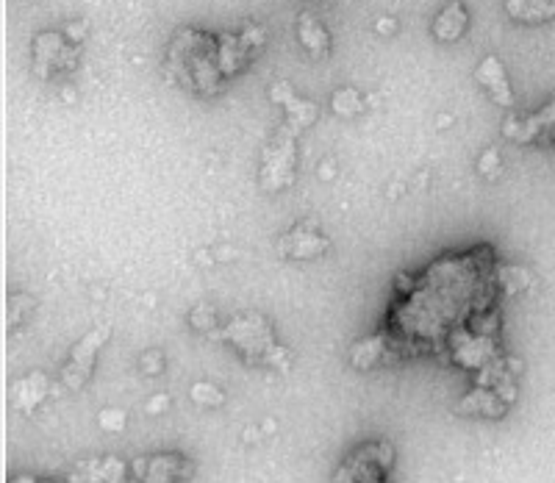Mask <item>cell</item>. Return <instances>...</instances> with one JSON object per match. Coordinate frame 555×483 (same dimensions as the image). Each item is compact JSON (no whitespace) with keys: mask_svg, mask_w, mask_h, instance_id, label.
Segmentation results:
<instances>
[{"mask_svg":"<svg viewBox=\"0 0 555 483\" xmlns=\"http://www.w3.org/2000/svg\"><path fill=\"white\" fill-rule=\"evenodd\" d=\"M497 259L492 245H478L467 253H447L417 275L414 292L386 314L389 334L411 350V356L428 353L472 317L494 309L500 292Z\"/></svg>","mask_w":555,"mask_h":483,"instance_id":"obj_1","label":"cell"},{"mask_svg":"<svg viewBox=\"0 0 555 483\" xmlns=\"http://www.w3.org/2000/svg\"><path fill=\"white\" fill-rule=\"evenodd\" d=\"M167 73L178 87L195 92L200 98H211L222 92L228 81L220 62V37L200 28H178L167 45Z\"/></svg>","mask_w":555,"mask_h":483,"instance_id":"obj_2","label":"cell"},{"mask_svg":"<svg viewBox=\"0 0 555 483\" xmlns=\"http://www.w3.org/2000/svg\"><path fill=\"white\" fill-rule=\"evenodd\" d=\"M220 336L253 367L286 370L289 364V350L275 342L272 325L261 314H239L228 325H222Z\"/></svg>","mask_w":555,"mask_h":483,"instance_id":"obj_3","label":"cell"},{"mask_svg":"<svg viewBox=\"0 0 555 483\" xmlns=\"http://www.w3.org/2000/svg\"><path fill=\"white\" fill-rule=\"evenodd\" d=\"M395 467V447L386 439L361 442L333 472L331 483H389Z\"/></svg>","mask_w":555,"mask_h":483,"instance_id":"obj_4","label":"cell"},{"mask_svg":"<svg viewBox=\"0 0 555 483\" xmlns=\"http://www.w3.org/2000/svg\"><path fill=\"white\" fill-rule=\"evenodd\" d=\"M81 59V45L59 31H42L31 45V67L42 81H53L59 75L73 73Z\"/></svg>","mask_w":555,"mask_h":483,"instance_id":"obj_5","label":"cell"},{"mask_svg":"<svg viewBox=\"0 0 555 483\" xmlns=\"http://www.w3.org/2000/svg\"><path fill=\"white\" fill-rule=\"evenodd\" d=\"M297 170V131L289 125H281V131L272 137V142L261 153V186L267 192H284L292 186Z\"/></svg>","mask_w":555,"mask_h":483,"instance_id":"obj_6","label":"cell"},{"mask_svg":"<svg viewBox=\"0 0 555 483\" xmlns=\"http://www.w3.org/2000/svg\"><path fill=\"white\" fill-rule=\"evenodd\" d=\"M447 350H450V359L456 367L467 372H478L492 364V361L503 359V347H500V339L497 336H486V334H475L469 331L467 325L464 328H456L453 334L447 336Z\"/></svg>","mask_w":555,"mask_h":483,"instance_id":"obj_7","label":"cell"},{"mask_svg":"<svg viewBox=\"0 0 555 483\" xmlns=\"http://www.w3.org/2000/svg\"><path fill=\"white\" fill-rule=\"evenodd\" d=\"M195 475V461L178 450H161L131 461L134 483H186Z\"/></svg>","mask_w":555,"mask_h":483,"instance_id":"obj_8","label":"cell"},{"mask_svg":"<svg viewBox=\"0 0 555 483\" xmlns=\"http://www.w3.org/2000/svg\"><path fill=\"white\" fill-rule=\"evenodd\" d=\"M109 336L111 328L109 325H103V328L89 331L78 345H73L70 356L64 361L62 372H59V381L64 384V389L78 392V389H84V386L89 384V378H92V372H95V364H98L100 347L109 342Z\"/></svg>","mask_w":555,"mask_h":483,"instance_id":"obj_9","label":"cell"},{"mask_svg":"<svg viewBox=\"0 0 555 483\" xmlns=\"http://www.w3.org/2000/svg\"><path fill=\"white\" fill-rule=\"evenodd\" d=\"M406 359H411V350L389 331L364 336L350 347V367L358 372L381 370V367H392L397 361Z\"/></svg>","mask_w":555,"mask_h":483,"instance_id":"obj_10","label":"cell"},{"mask_svg":"<svg viewBox=\"0 0 555 483\" xmlns=\"http://www.w3.org/2000/svg\"><path fill=\"white\" fill-rule=\"evenodd\" d=\"M267 42L264 25H245L239 34H220V62L225 78H236L245 73L250 62L259 56Z\"/></svg>","mask_w":555,"mask_h":483,"instance_id":"obj_11","label":"cell"},{"mask_svg":"<svg viewBox=\"0 0 555 483\" xmlns=\"http://www.w3.org/2000/svg\"><path fill=\"white\" fill-rule=\"evenodd\" d=\"M503 134L519 145H555V100L533 114H511Z\"/></svg>","mask_w":555,"mask_h":483,"instance_id":"obj_12","label":"cell"},{"mask_svg":"<svg viewBox=\"0 0 555 483\" xmlns=\"http://www.w3.org/2000/svg\"><path fill=\"white\" fill-rule=\"evenodd\" d=\"M328 248H331L328 236L314 225H295L289 234L278 239V253L289 261H314L325 256Z\"/></svg>","mask_w":555,"mask_h":483,"instance_id":"obj_13","label":"cell"},{"mask_svg":"<svg viewBox=\"0 0 555 483\" xmlns=\"http://www.w3.org/2000/svg\"><path fill=\"white\" fill-rule=\"evenodd\" d=\"M125 478H131V461H123L120 456H100L75 464L67 483H123Z\"/></svg>","mask_w":555,"mask_h":483,"instance_id":"obj_14","label":"cell"},{"mask_svg":"<svg viewBox=\"0 0 555 483\" xmlns=\"http://www.w3.org/2000/svg\"><path fill=\"white\" fill-rule=\"evenodd\" d=\"M475 81L489 92L492 103H497L500 109H514V106H517L514 89H511V84H508L506 67H503V62H500L497 56H486V59L478 64V70H475Z\"/></svg>","mask_w":555,"mask_h":483,"instance_id":"obj_15","label":"cell"},{"mask_svg":"<svg viewBox=\"0 0 555 483\" xmlns=\"http://www.w3.org/2000/svg\"><path fill=\"white\" fill-rule=\"evenodd\" d=\"M511 409L503 397L497 395L489 386H472L467 395L461 397V403L456 406V414L461 417H483V420H500L506 417V411Z\"/></svg>","mask_w":555,"mask_h":483,"instance_id":"obj_16","label":"cell"},{"mask_svg":"<svg viewBox=\"0 0 555 483\" xmlns=\"http://www.w3.org/2000/svg\"><path fill=\"white\" fill-rule=\"evenodd\" d=\"M270 98L278 103V106H284L286 109V120L284 123L292 128V131H303V128H309L314 120H317V103H311V100L306 98H297L295 92H292V87L289 84H275L270 92Z\"/></svg>","mask_w":555,"mask_h":483,"instance_id":"obj_17","label":"cell"},{"mask_svg":"<svg viewBox=\"0 0 555 483\" xmlns=\"http://www.w3.org/2000/svg\"><path fill=\"white\" fill-rule=\"evenodd\" d=\"M469 28V12L467 6L461 0H450L444 3L439 14L433 17L431 23V34L439 42H458V39L467 34Z\"/></svg>","mask_w":555,"mask_h":483,"instance_id":"obj_18","label":"cell"},{"mask_svg":"<svg viewBox=\"0 0 555 483\" xmlns=\"http://www.w3.org/2000/svg\"><path fill=\"white\" fill-rule=\"evenodd\" d=\"M297 39H300V45L306 48V53L314 62H320V59H325L331 53V34L320 23L317 14L300 12V17H297Z\"/></svg>","mask_w":555,"mask_h":483,"instance_id":"obj_19","label":"cell"},{"mask_svg":"<svg viewBox=\"0 0 555 483\" xmlns=\"http://www.w3.org/2000/svg\"><path fill=\"white\" fill-rule=\"evenodd\" d=\"M50 392H53V384H50L48 375L31 372L14 384V409L23 411V414H34L48 400Z\"/></svg>","mask_w":555,"mask_h":483,"instance_id":"obj_20","label":"cell"},{"mask_svg":"<svg viewBox=\"0 0 555 483\" xmlns=\"http://www.w3.org/2000/svg\"><path fill=\"white\" fill-rule=\"evenodd\" d=\"M506 14L525 25H542L555 20V0H506Z\"/></svg>","mask_w":555,"mask_h":483,"instance_id":"obj_21","label":"cell"},{"mask_svg":"<svg viewBox=\"0 0 555 483\" xmlns=\"http://www.w3.org/2000/svg\"><path fill=\"white\" fill-rule=\"evenodd\" d=\"M331 106H333V112L339 114V117H356V114H361L364 109H367L364 98H361L353 87L336 89L331 98Z\"/></svg>","mask_w":555,"mask_h":483,"instance_id":"obj_22","label":"cell"},{"mask_svg":"<svg viewBox=\"0 0 555 483\" xmlns=\"http://www.w3.org/2000/svg\"><path fill=\"white\" fill-rule=\"evenodd\" d=\"M533 281V275L525 267H514V264H500L497 267V284L503 292H519V289H528V284Z\"/></svg>","mask_w":555,"mask_h":483,"instance_id":"obj_23","label":"cell"},{"mask_svg":"<svg viewBox=\"0 0 555 483\" xmlns=\"http://www.w3.org/2000/svg\"><path fill=\"white\" fill-rule=\"evenodd\" d=\"M189 397L198 403V406H206V409H220L222 403H225V392H222L220 386L209 384V381H200L189 389Z\"/></svg>","mask_w":555,"mask_h":483,"instance_id":"obj_24","label":"cell"},{"mask_svg":"<svg viewBox=\"0 0 555 483\" xmlns=\"http://www.w3.org/2000/svg\"><path fill=\"white\" fill-rule=\"evenodd\" d=\"M34 306H37V300L28 298V295H14L9 300V328H20L28 322V317L34 314Z\"/></svg>","mask_w":555,"mask_h":483,"instance_id":"obj_25","label":"cell"},{"mask_svg":"<svg viewBox=\"0 0 555 483\" xmlns=\"http://www.w3.org/2000/svg\"><path fill=\"white\" fill-rule=\"evenodd\" d=\"M189 325L200 331V334H211V331H220L217 322H214V311L209 306H198V309L189 314Z\"/></svg>","mask_w":555,"mask_h":483,"instance_id":"obj_26","label":"cell"},{"mask_svg":"<svg viewBox=\"0 0 555 483\" xmlns=\"http://www.w3.org/2000/svg\"><path fill=\"white\" fill-rule=\"evenodd\" d=\"M500 170H503V164H500V153H497L494 148H489L486 153H483L481 159H478V173L486 175V178L492 181V178L500 175Z\"/></svg>","mask_w":555,"mask_h":483,"instance_id":"obj_27","label":"cell"},{"mask_svg":"<svg viewBox=\"0 0 555 483\" xmlns=\"http://www.w3.org/2000/svg\"><path fill=\"white\" fill-rule=\"evenodd\" d=\"M139 367L145 370V375L156 378V375H161V370H164V356H161L159 350H148V353L139 359Z\"/></svg>","mask_w":555,"mask_h":483,"instance_id":"obj_28","label":"cell"},{"mask_svg":"<svg viewBox=\"0 0 555 483\" xmlns=\"http://www.w3.org/2000/svg\"><path fill=\"white\" fill-rule=\"evenodd\" d=\"M100 428H106V431H123L125 428V411L120 409H106L100 411Z\"/></svg>","mask_w":555,"mask_h":483,"instance_id":"obj_29","label":"cell"},{"mask_svg":"<svg viewBox=\"0 0 555 483\" xmlns=\"http://www.w3.org/2000/svg\"><path fill=\"white\" fill-rule=\"evenodd\" d=\"M9 483H64L59 478H42V475H17Z\"/></svg>","mask_w":555,"mask_h":483,"instance_id":"obj_30","label":"cell"},{"mask_svg":"<svg viewBox=\"0 0 555 483\" xmlns=\"http://www.w3.org/2000/svg\"><path fill=\"white\" fill-rule=\"evenodd\" d=\"M167 406H170V397H167V395H156V400L150 403L148 411H150V414H159V411L167 409Z\"/></svg>","mask_w":555,"mask_h":483,"instance_id":"obj_31","label":"cell"},{"mask_svg":"<svg viewBox=\"0 0 555 483\" xmlns=\"http://www.w3.org/2000/svg\"><path fill=\"white\" fill-rule=\"evenodd\" d=\"M378 31L386 34V31H395V20L392 17H383V23H378Z\"/></svg>","mask_w":555,"mask_h":483,"instance_id":"obj_32","label":"cell"}]
</instances>
